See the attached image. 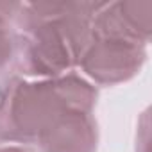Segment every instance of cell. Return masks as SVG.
<instances>
[{"instance_id":"cell-6","label":"cell","mask_w":152,"mask_h":152,"mask_svg":"<svg viewBox=\"0 0 152 152\" xmlns=\"http://www.w3.org/2000/svg\"><path fill=\"white\" fill-rule=\"evenodd\" d=\"M0 152H29V150H27V148H23V147L9 145V147H0Z\"/></svg>"},{"instance_id":"cell-4","label":"cell","mask_w":152,"mask_h":152,"mask_svg":"<svg viewBox=\"0 0 152 152\" xmlns=\"http://www.w3.org/2000/svg\"><path fill=\"white\" fill-rule=\"evenodd\" d=\"M97 122L90 111H64L38 138L41 152H97Z\"/></svg>"},{"instance_id":"cell-2","label":"cell","mask_w":152,"mask_h":152,"mask_svg":"<svg viewBox=\"0 0 152 152\" xmlns=\"http://www.w3.org/2000/svg\"><path fill=\"white\" fill-rule=\"evenodd\" d=\"M97 90L73 73L27 83L18 75L0 84V143H36L64 111H90Z\"/></svg>"},{"instance_id":"cell-5","label":"cell","mask_w":152,"mask_h":152,"mask_svg":"<svg viewBox=\"0 0 152 152\" xmlns=\"http://www.w3.org/2000/svg\"><path fill=\"white\" fill-rule=\"evenodd\" d=\"M20 4H0V75L6 73L16 61L18 32L15 20Z\"/></svg>"},{"instance_id":"cell-1","label":"cell","mask_w":152,"mask_h":152,"mask_svg":"<svg viewBox=\"0 0 152 152\" xmlns=\"http://www.w3.org/2000/svg\"><path fill=\"white\" fill-rule=\"evenodd\" d=\"M102 4H20L15 68L29 77H61L79 66L90 41L91 20Z\"/></svg>"},{"instance_id":"cell-3","label":"cell","mask_w":152,"mask_h":152,"mask_svg":"<svg viewBox=\"0 0 152 152\" xmlns=\"http://www.w3.org/2000/svg\"><path fill=\"white\" fill-rule=\"evenodd\" d=\"M145 61V43L109 31L91 27L90 41L81 56V70L99 84H118L140 72Z\"/></svg>"}]
</instances>
